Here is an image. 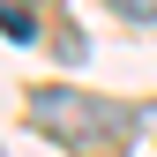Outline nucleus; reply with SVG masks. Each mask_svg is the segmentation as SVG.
<instances>
[{"label":"nucleus","mask_w":157,"mask_h":157,"mask_svg":"<svg viewBox=\"0 0 157 157\" xmlns=\"http://www.w3.org/2000/svg\"><path fill=\"white\" fill-rule=\"evenodd\" d=\"M30 127L52 135V142H67V150H97L105 135H120V112L90 105L75 90H30Z\"/></svg>","instance_id":"1"},{"label":"nucleus","mask_w":157,"mask_h":157,"mask_svg":"<svg viewBox=\"0 0 157 157\" xmlns=\"http://www.w3.org/2000/svg\"><path fill=\"white\" fill-rule=\"evenodd\" d=\"M0 30H8L15 45H30V8L23 0H0Z\"/></svg>","instance_id":"2"},{"label":"nucleus","mask_w":157,"mask_h":157,"mask_svg":"<svg viewBox=\"0 0 157 157\" xmlns=\"http://www.w3.org/2000/svg\"><path fill=\"white\" fill-rule=\"evenodd\" d=\"M112 15H127V23H157V0H112Z\"/></svg>","instance_id":"3"}]
</instances>
